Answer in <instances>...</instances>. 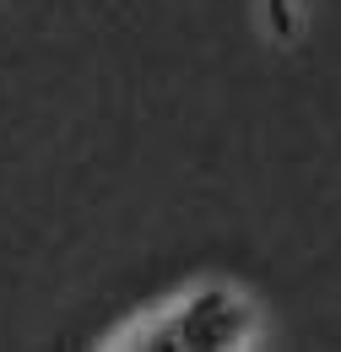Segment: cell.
Segmentation results:
<instances>
[{"mask_svg":"<svg viewBox=\"0 0 341 352\" xmlns=\"http://www.w3.org/2000/svg\"><path fill=\"white\" fill-rule=\"evenodd\" d=\"M260 342V309L228 287V282H201L179 293L157 314L135 320L125 336H114V352H244Z\"/></svg>","mask_w":341,"mask_h":352,"instance_id":"obj_1","label":"cell"},{"mask_svg":"<svg viewBox=\"0 0 341 352\" xmlns=\"http://www.w3.org/2000/svg\"><path fill=\"white\" fill-rule=\"evenodd\" d=\"M265 6V22H271V33L287 44L293 33H298V0H260Z\"/></svg>","mask_w":341,"mask_h":352,"instance_id":"obj_2","label":"cell"}]
</instances>
